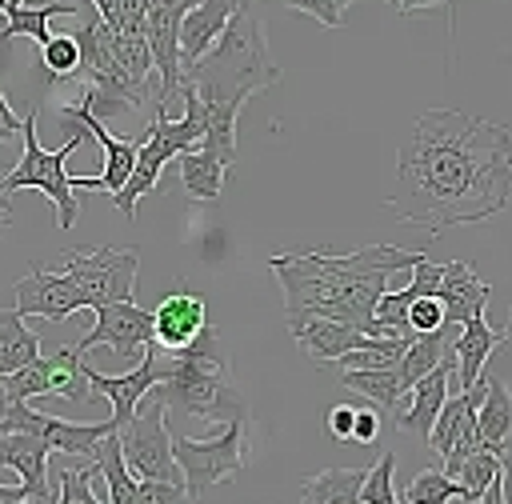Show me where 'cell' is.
I'll return each instance as SVG.
<instances>
[{
    "mask_svg": "<svg viewBox=\"0 0 512 504\" xmlns=\"http://www.w3.org/2000/svg\"><path fill=\"white\" fill-rule=\"evenodd\" d=\"M512 196V132L456 108H424L396 152V188L384 200L396 224L440 236L504 212Z\"/></svg>",
    "mask_w": 512,
    "mask_h": 504,
    "instance_id": "obj_1",
    "label": "cell"
},
{
    "mask_svg": "<svg viewBox=\"0 0 512 504\" xmlns=\"http://www.w3.org/2000/svg\"><path fill=\"white\" fill-rule=\"evenodd\" d=\"M416 252L396 244H368L356 252H280L268 256V268L276 272L284 288V316L288 324L324 316L340 320L348 328H360L364 336H384L372 320V304L380 292H388V280L404 268H412Z\"/></svg>",
    "mask_w": 512,
    "mask_h": 504,
    "instance_id": "obj_2",
    "label": "cell"
},
{
    "mask_svg": "<svg viewBox=\"0 0 512 504\" xmlns=\"http://www.w3.org/2000/svg\"><path fill=\"white\" fill-rule=\"evenodd\" d=\"M180 76L196 88V96H200L204 108H236V112H240L252 96H260L264 88L276 84L280 68H276L272 56H268L264 20L256 16L252 0H244V4L228 16V24H224V32L212 40V48H208L200 60L184 64Z\"/></svg>",
    "mask_w": 512,
    "mask_h": 504,
    "instance_id": "obj_3",
    "label": "cell"
},
{
    "mask_svg": "<svg viewBox=\"0 0 512 504\" xmlns=\"http://www.w3.org/2000/svg\"><path fill=\"white\" fill-rule=\"evenodd\" d=\"M152 396L184 416H200L212 424L248 420V400L232 380L228 348L220 344V332L204 324L192 344L176 352H160V384Z\"/></svg>",
    "mask_w": 512,
    "mask_h": 504,
    "instance_id": "obj_4",
    "label": "cell"
},
{
    "mask_svg": "<svg viewBox=\"0 0 512 504\" xmlns=\"http://www.w3.org/2000/svg\"><path fill=\"white\" fill-rule=\"evenodd\" d=\"M72 136L60 144V148H40L36 140V108L20 120V140H24V152H20V164L0 180V192H20V188H40L52 204H56V224L60 228H72L76 224V188H72V176L64 172V160L84 144V128L80 124H68Z\"/></svg>",
    "mask_w": 512,
    "mask_h": 504,
    "instance_id": "obj_5",
    "label": "cell"
},
{
    "mask_svg": "<svg viewBox=\"0 0 512 504\" xmlns=\"http://www.w3.org/2000/svg\"><path fill=\"white\" fill-rule=\"evenodd\" d=\"M136 268H140L136 248H72L60 264V272L72 280V288L88 312H96L100 304H112V300H132Z\"/></svg>",
    "mask_w": 512,
    "mask_h": 504,
    "instance_id": "obj_6",
    "label": "cell"
},
{
    "mask_svg": "<svg viewBox=\"0 0 512 504\" xmlns=\"http://www.w3.org/2000/svg\"><path fill=\"white\" fill-rule=\"evenodd\" d=\"M172 456L184 472L188 496H204L212 484L236 480L244 472V464H248V420L224 424V432L212 436V440L172 436Z\"/></svg>",
    "mask_w": 512,
    "mask_h": 504,
    "instance_id": "obj_7",
    "label": "cell"
},
{
    "mask_svg": "<svg viewBox=\"0 0 512 504\" xmlns=\"http://www.w3.org/2000/svg\"><path fill=\"white\" fill-rule=\"evenodd\" d=\"M152 396V392H148ZM164 404L152 396L144 408L132 412V420L120 428V452L124 464L136 480H168V484H184V472L172 456V432L164 424Z\"/></svg>",
    "mask_w": 512,
    "mask_h": 504,
    "instance_id": "obj_8",
    "label": "cell"
},
{
    "mask_svg": "<svg viewBox=\"0 0 512 504\" xmlns=\"http://www.w3.org/2000/svg\"><path fill=\"white\" fill-rule=\"evenodd\" d=\"M192 4L196 0H152L148 12H144V40H148L152 68H156V80H160V92H156L152 108L160 116H164L168 100L180 88V20Z\"/></svg>",
    "mask_w": 512,
    "mask_h": 504,
    "instance_id": "obj_9",
    "label": "cell"
},
{
    "mask_svg": "<svg viewBox=\"0 0 512 504\" xmlns=\"http://www.w3.org/2000/svg\"><path fill=\"white\" fill-rule=\"evenodd\" d=\"M92 344H108L116 356L124 360H140L152 340V312L140 308L136 300H112V304H100L96 316H92V328L72 344L76 352H88Z\"/></svg>",
    "mask_w": 512,
    "mask_h": 504,
    "instance_id": "obj_10",
    "label": "cell"
},
{
    "mask_svg": "<svg viewBox=\"0 0 512 504\" xmlns=\"http://www.w3.org/2000/svg\"><path fill=\"white\" fill-rule=\"evenodd\" d=\"M84 380H88V388H96V392L108 396L112 420H116V428H124L132 420V412L140 408V400L160 384V348L148 344L144 356L136 360V368L124 372V376H104V372H96V368L84 364Z\"/></svg>",
    "mask_w": 512,
    "mask_h": 504,
    "instance_id": "obj_11",
    "label": "cell"
},
{
    "mask_svg": "<svg viewBox=\"0 0 512 504\" xmlns=\"http://www.w3.org/2000/svg\"><path fill=\"white\" fill-rule=\"evenodd\" d=\"M16 312L20 316H44L52 324L72 320L76 312H84L72 280L64 272H48V268H28L16 284Z\"/></svg>",
    "mask_w": 512,
    "mask_h": 504,
    "instance_id": "obj_12",
    "label": "cell"
},
{
    "mask_svg": "<svg viewBox=\"0 0 512 504\" xmlns=\"http://www.w3.org/2000/svg\"><path fill=\"white\" fill-rule=\"evenodd\" d=\"M208 324V308H204V296H196L192 288H180L172 296H164L152 312V340L160 352H176L184 344L196 340V332Z\"/></svg>",
    "mask_w": 512,
    "mask_h": 504,
    "instance_id": "obj_13",
    "label": "cell"
},
{
    "mask_svg": "<svg viewBox=\"0 0 512 504\" xmlns=\"http://www.w3.org/2000/svg\"><path fill=\"white\" fill-rule=\"evenodd\" d=\"M0 468H12L36 504L56 500V484L48 476V444L32 432H4L0 436Z\"/></svg>",
    "mask_w": 512,
    "mask_h": 504,
    "instance_id": "obj_14",
    "label": "cell"
},
{
    "mask_svg": "<svg viewBox=\"0 0 512 504\" xmlns=\"http://www.w3.org/2000/svg\"><path fill=\"white\" fill-rule=\"evenodd\" d=\"M448 380H456V364H452V352L428 372V376H420L412 388H408V400L404 404H396L392 412V420H396V428L400 432H416V436H428V428H432V420H436V412H440V404L448 400Z\"/></svg>",
    "mask_w": 512,
    "mask_h": 504,
    "instance_id": "obj_15",
    "label": "cell"
},
{
    "mask_svg": "<svg viewBox=\"0 0 512 504\" xmlns=\"http://www.w3.org/2000/svg\"><path fill=\"white\" fill-rule=\"evenodd\" d=\"M508 336H512V332H508V328H492V324L484 320V312L460 324V336L452 340V364H456V380H460L464 392H472V388L480 384V372H484L488 356H492Z\"/></svg>",
    "mask_w": 512,
    "mask_h": 504,
    "instance_id": "obj_16",
    "label": "cell"
},
{
    "mask_svg": "<svg viewBox=\"0 0 512 504\" xmlns=\"http://www.w3.org/2000/svg\"><path fill=\"white\" fill-rule=\"evenodd\" d=\"M288 332H292V340L304 348V356L312 364H332V360H340L344 352H352V348H360L368 340L360 328H348V324L324 320V316L296 320V324H288Z\"/></svg>",
    "mask_w": 512,
    "mask_h": 504,
    "instance_id": "obj_17",
    "label": "cell"
},
{
    "mask_svg": "<svg viewBox=\"0 0 512 504\" xmlns=\"http://www.w3.org/2000/svg\"><path fill=\"white\" fill-rule=\"evenodd\" d=\"M488 296H492V288H488L464 260L444 264L440 292H436V300H440V308H444V324H464V320L480 316L484 304H488Z\"/></svg>",
    "mask_w": 512,
    "mask_h": 504,
    "instance_id": "obj_18",
    "label": "cell"
},
{
    "mask_svg": "<svg viewBox=\"0 0 512 504\" xmlns=\"http://www.w3.org/2000/svg\"><path fill=\"white\" fill-rule=\"evenodd\" d=\"M176 152L160 140V136H152V132H144L140 136V148H136V160H132V172H128V180L112 192V204L132 220L136 216V200L144 196V192H156V180H160V172H164V164L172 160Z\"/></svg>",
    "mask_w": 512,
    "mask_h": 504,
    "instance_id": "obj_19",
    "label": "cell"
},
{
    "mask_svg": "<svg viewBox=\"0 0 512 504\" xmlns=\"http://www.w3.org/2000/svg\"><path fill=\"white\" fill-rule=\"evenodd\" d=\"M244 0H196L180 20V68L200 60Z\"/></svg>",
    "mask_w": 512,
    "mask_h": 504,
    "instance_id": "obj_20",
    "label": "cell"
},
{
    "mask_svg": "<svg viewBox=\"0 0 512 504\" xmlns=\"http://www.w3.org/2000/svg\"><path fill=\"white\" fill-rule=\"evenodd\" d=\"M480 384H484V396L476 404V432H480V444L496 456H504V440H508V428H512V400H508V388L504 380H496L492 372H480Z\"/></svg>",
    "mask_w": 512,
    "mask_h": 504,
    "instance_id": "obj_21",
    "label": "cell"
},
{
    "mask_svg": "<svg viewBox=\"0 0 512 504\" xmlns=\"http://www.w3.org/2000/svg\"><path fill=\"white\" fill-rule=\"evenodd\" d=\"M116 432V420H100V424H76V420H60V416H48L44 412V424H40V440L48 444V452H64V456H92L96 444Z\"/></svg>",
    "mask_w": 512,
    "mask_h": 504,
    "instance_id": "obj_22",
    "label": "cell"
},
{
    "mask_svg": "<svg viewBox=\"0 0 512 504\" xmlns=\"http://www.w3.org/2000/svg\"><path fill=\"white\" fill-rule=\"evenodd\" d=\"M368 468H324L304 476L300 504H360V484Z\"/></svg>",
    "mask_w": 512,
    "mask_h": 504,
    "instance_id": "obj_23",
    "label": "cell"
},
{
    "mask_svg": "<svg viewBox=\"0 0 512 504\" xmlns=\"http://www.w3.org/2000/svg\"><path fill=\"white\" fill-rule=\"evenodd\" d=\"M176 168H180V180L188 188L192 200H220L224 196V176H228V164L204 148H188L176 156Z\"/></svg>",
    "mask_w": 512,
    "mask_h": 504,
    "instance_id": "obj_24",
    "label": "cell"
},
{
    "mask_svg": "<svg viewBox=\"0 0 512 504\" xmlns=\"http://www.w3.org/2000/svg\"><path fill=\"white\" fill-rule=\"evenodd\" d=\"M448 324H440V328H432V332H412V340H408V348H404V356L396 360V376H400V384H404V392L420 380V376H428L444 356H448Z\"/></svg>",
    "mask_w": 512,
    "mask_h": 504,
    "instance_id": "obj_25",
    "label": "cell"
},
{
    "mask_svg": "<svg viewBox=\"0 0 512 504\" xmlns=\"http://www.w3.org/2000/svg\"><path fill=\"white\" fill-rule=\"evenodd\" d=\"M336 384L360 392V396L372 400L380 412H392V408L400 404V396H404V384H400L396 368H340Z\"/></svg>",
    "mask_w": 512,
    "mask_h": 504,
    "instance_id": "obj_26",
    "label": "cell"
},
{
    "mask_svg": "<svg viewBox=\"0 0 512 504\" xmlns=\"http://www.w3.org/2000/svg\"><path fill=\"white\" fill-rule=\"evenodd\" d=\"M40 356V336L24 324L16 308H0V376L32 364Z\"/></svg>",
    "mask_w": 512,
    "mask_h": 504,
    "instance_id": "obj_27",
    "label": "cell"
},
{
    "mask_svg": "<svg viewBox=\"0 0 512 504\" xmlns=\"http://www.w3.org/2000/svg\"><path fill=\"white\" fill-rule=\"evenodd\" d=\"M80 8L72 0H56V4H20V8H8L4 12V32L0 40H16V36H32L36 44H44L52 32H48V20L52 16H76Z\"/></svg>",
    "mask_w": 512,
    "mask_h": 504,
    "instance_id": "obj_28",
    "label": "cell"
},
{
    "mask_svg": "<svg viewBox=\"0 0 512 504\" xmlns=\"http://www.w3.org/2000/svg\"><path fill=\"white\" fill-rule=\"evenodd\" d=\"M88 380H84V352H76L72 344L56 348V356H48V376H44V396H64V400H88Z\"/></svg>",
    "mask_w": 512,
    "mask_h": 504,
    "instance_id": "obj_29",
    "label": "cell"
},
{
    "mask_svg": "<svg viewBox=\"0 0 512 504\" xmlns=\"http://www.w3.org/2000/svg\"><path fill=\"white\" fill-rule=\"evenodd\" d=\"M76 40V48H80V76H96V72H104V68H112L116 60H112V28L92 12L84 24H80V32L72 36Z\"/></svg>",
    "mask_w": 512,
    "mask_h": 504,
    "instance_id": "obj_30",
    "label": "cell"
},
{
    "mask_svg": "<svg viewBox=\"0 0 512 504\" xmlns=\"http://www.w3.org/2000/svg\"><path fill=\"white\" fill-rule=\"evenodd\" d=\"M448 500L468 504V500H464V488H460L456 480H448L444 472H436V468L416 472V476L408 480L404 496H400V504H448Z\"/></svg>",
    "mask_w": 512,
    "mask_h": 504,
    "instance_id": "obj_31",
    "label": "cell"
},
{
    "mask_svg": "<svg viewBox=\"0 0 512 504\" xmlns=\"http://www.w3.org/2000/svg\"><path fill=\"white\" fill-rule=\"evenodd\" d=\"M500 472H504V456H496V452L480 448V452H472V456L456 468V476H452V480L464 488V500L472 504V500H476V496H480V492H484Z\"/></svg>",
    "mask_w": 512,
    "mask_h": 504,
    "instance_id": "obj_32",
    "label": "cell"
},
{
    "mask_svg": "<svg viewBox=\"0 0 512 504\" xmlns=\"http://www.w3.org/2000/svg\"><path fill=\"white\" fill-rule=\"evenodd\" d=\"M112 60L132 80H148L152 76V52H148L144 32H112Z\"/></svg>",
    "mask_w": 512,
    "mask_h": 504,
    "instance_id": "obj_33",
    "label": "cell"
},
{
    "mask_svg": "<svg viewBox=\"0 0 512 504\" xmlns=\"http://www.w3.org/2000/svg\"><path fill=\"white\" fill-rule=\"evenodd\" d=\"M40 64L48 72V80H68L80 76V48L72 36H48L40 44Z\"/></svg>",
    "mask_w": 512,
    "mask_h": 504,
    "instance_id": "obj_34",
    "label": "cell"
},
{
    "mask_svg": "<svg viewBox=\"0 0 512 504\" xmlns=\"http://www.w3.org/2000/svg\"><path fill=\"white\" fill-rule=\"evenodd\" d=\"M392 472H396V452H384L360 484V504H400L396 488H392Z\"/></svg>",
    "mask_w": 512,
    "mask_h": 504,
    "instance_id": "obj_35",
    "label": "cell"
},
{
    "mask_svg": "<svg viewBox=\"0 0 512 504\" xmlns=\"http://www.w3.org/2000/svg\"><path fill=\"white\" fill-rule=\"evenodd\" d=\"M136 504H196V496H188L184 484H168V480H136Z\"/></svg>",
    "mask_w": 512,
    "mask_h": 504,
    "instance_id": "obj_36",
    "label": "cell"
},
{
    "mask_svg": "<svg viewBox=\"0 0 512 504\" xmlns=\"http://www.w3.org/2000/svg\"><path fill=\"white\" fill-rule=\"evenodd\" d=\"M440 276H444V264H432L424 252H416V260H412V284H408L412 300L416 296H436L440 292Z\"/></svg>",
    "mask_w": 512,
    "mask_h": 504,
    "instance_id": "obj_37",
    "label": "cell"
},
{
    "mask_svg": "<svg viewBox=\"0 0 512 504\" xmlns=\"http://www.w3.org/2000/svg\"><path fill=\"white\" fill-rule=\"evenodd\" d=\"M444 324V308H440V300L436 296H416L412 304H408V332H432V328H440Z\"/></svg>",
    "mask_w": 512,
    "mask_h": 504,
    "instance_id": "obj_38",
    "label": "cell"
},
{
    "mask_svg": "<svg viewBox=\"0 0 512 504\" xmlns=\"http://www.w3.org/2000/svg\"><path fill=\"white\" fill-rule=\"evenodd\" d=\"M92 476H96V468H68L56 504H100V500L92 496V488H88Z\"/></svg>",
    "mask_w": 512,
    "mask_h": 504,
    "instance_id": "obj_39",
    "label": "cell"
},
{
    "mask_svg": "<svg viewBox=\"0 0 512 504\" xmlns=\"http://www.w3.org/2000/svg\"><path fill=\"white\" fill-rule=\"evenodd\" d=\"M288 8H296V12H308V16H316L324 28H340V4L336 0H284Z\"/></svg>",
    "mask_w": 512,
    "mask_h": 504,
    "instance_id": "obj_40",
    "label": "cell"
},
{
    "mask_svg": "<svg viewBox=\"0 0 512 504\" xmlns=\"http://www.w3.org/2000/svg\"><path fill=\"white\" fill-rule=\"evenodd\" d=\"M152 0H116V28L112 32H144V12Z\"/></svg>",
    "mask_w": 512,
    "mask_h": 504,
    "instance_id": "obj_41",
    "label": "cell"
},
{
    "mask_svg": "<svg viewBox=\"0 0 512 504\" xmlns=\"http://www.w3.org/2000/svg\"><path fill=\"white\" fill-rule=\"evenodd\" d=\"M376 428H380V420L372 408H352V444L368 448L376 440Z\"/></svg>",
    "mask_w": 512,
    "mask_h": 504,
    "instance_id": "obj_42",
    "label": "cell"
},
{
    "mask_svg": "<svg viewBox=\"0 0 512 504\" xmlns=\"http://www.w3.org/2000/svg\"><path fill=\"white\" fill-rule=\"evenodd\" d=\"M352 408L356 404H336V408H328V420H324V428L344 444H352Z\"/></svg>",
    "mask_w": 512,
    "mask_h": 504,
    "instance_id": "obj_43",
    "label": "cell"
},
{
    "mask_svg": "<svg viewBox=\"0 0 512 504\" xmlns=\"http://www.w3.org/2000/svg\"><path fill=\"white\" fill-rule=\"evenodd\" d=\"M472 504H504V472H500V476H496V480H492V484H488Z\"/></svg>",
    "mask_w": 512,
    "mask_h": 504,
    "instance_id": "obj_44",
    "label": "cell"
},
{
    "mask_svg": "<svg viewBox=\"0 0 512 504\" xmlns=\"http://www.w3.org/2000/svg\"><path fill=\"white\" fill-rule=\"evenodd\" d=\"M0 128H8L12 136H20V116L12 112V104L4 100V92H0Z\"/></svg>",
    "mask_w": 512,
    "mask_h": 504,
    "instance_id": "obj_45",
    "label": "cell"
},
{
    "mask_svg": "<svg viewBox=\"0 0 512 504\" xmlns=\"http://www.w3.org/2000/svg\"><path fill=\"white\" fill-rule=\"evenodd\" d=\"M92 8H96V16L108 24V28H116V0H88Z\"/></svg>",
    "mask_w": 512,
    "mask_h": 504,
    "instance_id": "obj_46",
    "label": "cell"
},
{
    "mask_svg": "<svg viewBox=\"0 0 512 504\" xmlns=\"http://www.w3.org/2000/svg\"><path fill=\"white\" fill-rule=\"evenodd\" d=\"M16 500H28L24 484H0V504H16Z\"/></svg>",
    "mask_w": 512,
    "mask_h": 504,
    "instance_id": "obj_47",
    "label": "cell"
},
{
    "mask_svg": "<svg viewBox=\"0 0 512 504\" xmlns=\"http://www.w3.org/2000/svg\"><path fill=\"white\" fill-rule=\"evenodd\" d=\"M396 12H416V8H428V4H452V0H388Z\"/></svg>",
    "mask_w": 512,
    "mask_h": 504,
    "instance_id": "obj_48",
    "label": "cell"
},
{
    "mask_svg": "<svg viewBox=\"0 0 512 504\" xmlns=\"http://www.w3.org/2000/svg\"><path fill=\"white\" fill-rule=\"evenodd\" d=\"M8 224H12V196L0 192V228H8Z\"/></svg>",
    "mask_w": 512,
    "mask_h": 504,
    "instance_id": "obj_49",
    "label": "cell"
},
{
    "mask_svg": "<svg viewBox=\"0 0 512 504\" xmlns=\"http://www.w3.org/2000/svg\"><path fill=\"white\" fill-rule=\"evenodd\" d=\"M20 4H28V0H4V12H8V8H20Z\"/></svg>",
    "mask_w": 512,
    "mask_h": 504,
    "instance_id": "obj_50",
    "label": "cell"
},
{
    "mask_svg": "<svg viewBox=\"0 0 512 504\" xmlns=\"http://www.w3.org/2000/svg\"><path fill=\"white\" fill-rule=\"evenodd\" d=\"M4 140H12V132H8V128H0V144H4Z\"/></svg>",
    "mask_w": 512,
    "mask_h": 504,
    "instance_id": "obj_51",
    "label": "cell"
},
{
    "mask_svg": "<svg viewBox=\"0 0 512 504\" xmlns=\"http://www.w3.org/2000/svg\"><path fill=\"white\" fill-rule=\"evenodd\" d=\"M336 4H340V12H344V8H348V4H352V0H336Z\"/></svg>",
    "mask_w": 512,
    "mask_h": 504,
    "instance_id": "obj_52",
    "label": "cell"
},
{
    "mask_svg": "<svg viewBox=\"0 0 512 504\" xmlns=\"http://www.w3.org/2000/svg\"><path fill=\"white\" fill-rule=\"evenodd\" d=\"M16 504H32V500H16Z\"/></svg>",
    "mask_w": 512,
    "mask_h": 504,
    "instance_id": "obj_53",
    "label": "cell"
},
{
    "mask_svg": "<svg viewBox=\"0 0 512 504\" xmlns=\"http://www.w3.org/2000/svg\"><path fill=\"white\" fill-rule=\"evenodd\" d=\"M0 12H4V0H0Z\"/></svg>",
    "mask_w": 512,
    "mask_h": 504,
    "instance_id": "obj_54",
    "label": "cell"
}]
</instances>
